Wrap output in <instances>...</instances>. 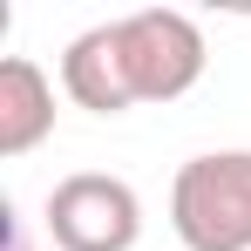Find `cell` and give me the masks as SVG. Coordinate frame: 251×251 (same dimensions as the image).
Instances as JSON below:
<instances>
[{
  "label": "cell",
  "instance_id": "1",
  "mask_svg": "<svg viewBox=\"0 0 251 251\" xmlns=\"http://www.w3.org/2000/svg\"><path fill=\"white\" fill-rule=\"evenodd\" d=\"M170 231L183 251H251V150H210L176 170Z\"/></svg>",
  "mask_w": 251,
  "mask_h": 251
},
{
  "label": "cell",
  "instance_id": "2",
  "mask_svg": "<svg viewBox=\"0 0 251 251\" xmlns=\"http://www.w3.org/2000/svg\"><path fill=\"white\" fill-rule=\"evenodd\" d=\"M41 224L61 251H129L143 238V197L109 170H75L48 190Z\"/></svg>",
  "mask_w": 251,
  "mask_h": 251
},
{
  "label": "cell",
  "instance_id": "3",
  "mask_svg": "<svg viewBox=\"0 0 251 251\" xmlns=\"http://www.w3.org/2000/svg\"><path fill=\"white\" fill-rule=\"evenodd\" d=\"M123 27V61L129 82H136V102H176L204 82V27L176 7H136L116 21Z\"/></svg>",
  "mask_w": 251,
  "mask_h": 251
},
{
  "label": "cell",
  "instance_id": "4",
  "mask_svg": "<svg viewBox=\"0 0 251 251\" xmlns=\"http://www.w3.org/2000/svg\"><path fill=\"white\" fill-rule=\"evenodd\" d=\"M61 88L82 109H95V116H123L129 102H136V82H129V61H123V27L116 21H102V27H88V34L68 41Z\"/></svg>",
  "mask_w": 251,
  "mask_h": 251
},
{
  "label": "cell",
  "instance_id": "5",
  "mask_svg": "<svg viewBox=\"0 0 251 251\" xmlns=\"http://www.w3.org/2000/svg\"><path fill=\"white\" fill-rule=\"evenodd\" d=\"M48 129H54V82L41 75V61L7 54L0 61V156L41 150Z\"/></svg>",
  "mask_w": 251,
  "mask_h": 251
},
{
  "label": "cell",
  "instance_id": "6",
  "mask_svg": "<svg viewBox=\"0 0 251 251\" xmlns=\"http://www.w3.org/2000/svg\"><path fill=\"white\" fill-rule=\"evenodd\" d=\"M7 238H14V251H27V231L21 224H7Z\"/></svg>",
  "mask_w": 251,
  "mask_h": 251
}]
</instances>
